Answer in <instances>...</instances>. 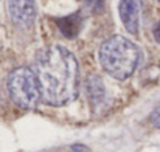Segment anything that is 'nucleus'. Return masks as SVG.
Returning a JSON list of instances; mask_svg holds the SVG:
<instances>
[{"label": "nucleus", "mask_w": 160, "mask_h": 152, "mask_svg": "<svg viewBox=\"0 0 160 152\" xmlns=\"http://www.w3.org/2000/svg\"><path fill=\"white\" fill-rule=\"evenodd\" d=\"M42 101L48 105H65L72 102L79 89L78 61L72 51L61 45L41 50L34 61Z\"/></svg>", "instance_id": "obj_1"}, {"label": "nucleus", "mask_w": 160, "mask_h": 152, "mask_svg": "<svg viewBox=\"0 0 160 152\" xmlns=\"http://www.w3.org/2000/svg\"><path fill=\"white\" fill-rule=\"evenodd\" d=\"M100 64L107 75L115 79H128L137 68L142 53L138 47L123 36H112L100 47Z\"/></svg>", "instance_id": "obj_2"}, {"label": "nucleus", "mask_w": 160, "mask_h": 152, "mask_svg": "<svg viewBox=\"0 0 160 152\" xmlns=\"http://www.w3.org/2000/svg\"><path fill=\"white\" fill-rule=\"evenodd\" d=\"M8 92L12 102L23 110L34 109L42 98L38 75L28 67H19L9 73Z\"/></svg>", "instance_id": "obj_3"}, {"label": "nucleus", "mask_w": 160, "mask_h": 152, "mask_svg": "<svg viewBox=\"0 0 160 152\" xmlns=\"http://www.w3.org/2000/svg\"><path fill=\"white\" fill-rule=\"evenodd\" d=\"M11 22L20 28H30L36 19L34 0H6Z\"/></svg>", "instance_id": "obj_4"}, {"label": "nucleus", "mask_w": 160, "mask_h": 152, "mask_svg": "<svg viewBox=\"0 0 160 152\" xmlns=\"http://www.w3.org/2000/svg\"><path fill=\"white\" fill-rule=\"evenodd\" d=\"M142 0H120L118 12L120 19L129 34H137L140 28V14H142Z\"/></svg>", "instance_id": "obj_5"}, {"label": "nucleus", "mask_w": 160, "mask_h": 152, "mask_svg": "<svg viewBox=\"0 0 160 152\" xmlns=\"http://www.w3.org/2000/svg\"><path fill=\"white\" fill-rule=\"evenodd\" d=\"M84 87H86L87 100L93 107H98L100 104H103L106 92H104V86H103V81L100 79V76H97V75L87 76L86 82H84Z\"/></svg>", "instance_id": "obj_6"}, {"label": "nucleus", "mask_w": 160, "mask_h": 152, "mask_svg": "<svg viewBox=\"0 0 160 152\" xmlns=\"http://www.w3.org/2000/svg\"><path fill=\"white\" fill-rule=\"evenodd\" d=\"M75 16V14H73ZM73 16H70V17H67V19H62V20H59L58 23H59V28H61V31L64 33V36H67V37H73V34H72V27L76 30V31H79V25H81V19H78L75 23H72V20H73Z\"/></svg>", "instance_id": "obj_7"}, {"label": "nucleus", "mask_w": 160, "mask_h": 152, "mask_svg": "<svg viewBox=\"0 0 160 152\" xmlns=\"http://www.w3.org/2000/svg\"><path fill=\"white\" fill-rule=\"evenodd\" d=\"M151 124L154 127H159L160 129V107H157L152 113H151Z\"/></svg>", "instance_id": "obj_8"}, {"label": "nucleus", "mask_w": 160, "mask_h": 152, "mask_svg": "<svg viewBox=\"0 0 160 152\" xmlns=\"http://www.w3.org/2000/svg\"><path fill=\"white\" fill-rule=\"evenodd\" d=\"M87 5L90 8H93L95 11H100L103 8V5H104V0H87Z\"/></svg>", "instance_id": "obj_9"}, {"label": "nucleus", "mask_w": 160, "mask_h": 152, "mask_svg": "<svg viewBox=\"0 0 160 152\" xmlns=\"http://www.w3.org/2000/svg\"><path fill=\"white\" fill-rule=\"evenodd\" d=\"M152 33H154L156 41H157V42H160V22L156 25V27H154V31H152Z\"/></svg>", "instance_id": "obj_10"}, {"label": "nucleus", "mask_w": 160, "mask_h": 152, "mask_svg": "<svg viewBox=\"0 0 160 152\" xmlns=\"http://www.w3.org/2000/svg\"><path fill=\"white\" fill-rule=\"evenodd\" d=\"M73 152H87V149L82 146H73Z\"/></svg>", "instance_id": "obj_11"}, {"label": "nucleus", "mask_w": 160, "mask_h": 152, "mask_svg": "<svg viewBox=\"0 0 160 152\" xmlns=\"http://www.w3.org/2000/svg\"><path fill=\"white\" fill-rule=\"evenodd\" d=\"M159 2H160V0H159Z\"/></svg>", "instance_id": "obj_12"}]
</instances>
